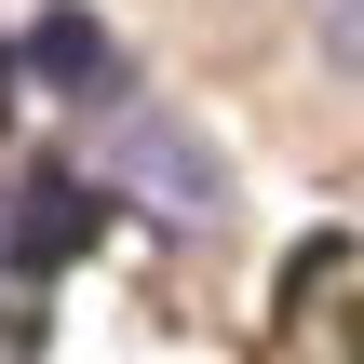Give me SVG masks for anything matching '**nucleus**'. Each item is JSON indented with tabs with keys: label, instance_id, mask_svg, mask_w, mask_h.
I'll list each match as a JSON object with an SVG mask.
<instances>
[{
	"label": "nucleus",
	"instance_id": "f257e3e1",
	"mask_svg": "<svg viewBox=\"0 0 364 364\" xmlns=\"http://www.w3.org/2000/svg\"><path fill=\"white\" fill-rule=\"evenodd\" d=\"M122 189H162L149 216H176V230H216V203H230V189H216V162H203L176 122H149V108L122 122Z\"/></svg>",
	"mask_w": 364,
	"mask_h": 364
},
{
	"label": "nucleus",
	"instance_id": "f03ea898",
	"mask_svg": "<svg viewBox=\"0 0 364 364\" xmlns=\"http://www.w3.org/2000/svg\"><path fill=\"white\" fill-rule=\"evenodd\" d=\"M81 243H95V189H81V176H41V189H27V216L0 230V257H14V270H54V257H81Z\"/></svg>",
	"mask_w": 364,
	"mask_h": 364
},
{
	"label": "nucleus",
	"instance_id": "7ed1b4c3",
	"mask_svg": "<svg viewBox=\"0 0 364 364\" xmlns=\"http://www.w3.org/2000/svg\"><path fill=\"white\" fill-rule=\"evenodd\" d=\"M324 54H338V68L364 81V0H324Z\"/></svg>",
	"mask_w": 364,
	"mask_h": 364
},
{
	"label": "nucleus",
	"instance_id": "20e7f679",
	"mask_svg": "<svg viewBox=\"0 0 364 364\" xmlns=\"http://www.w3.org/2000/svg\"><path fill=\"white\" fill-rule=\"evenodd\" d=\"M0 95H14V54H0Z\"/></svg>",
	"mask_w": 364,
	"mask_h": 364
}]
</instances>
